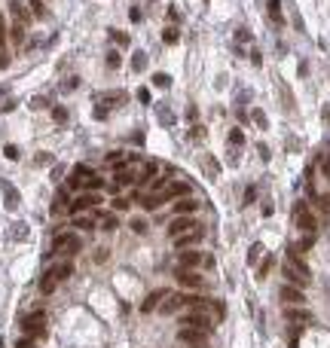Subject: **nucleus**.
I'll use <instances>...</instances> for the list:
<instances>
[{
  "label": "nucleus",
  "instance_id": "nucleus-19",
  "mask_svg": "<svg viewBox=\"0 0 330 348\" xmlns=\"http://www.w3.org/2000/svg\"><path fill=\"white\" fill-rule=\"evenodd\" d=\"M159 193L165 195V202L168 199H177V195H190V183H168V187L159 190Z\"/></svg>",
  "mask_w": 330,
  "mask_h": 348
},
{
  "label": "nucleus",
  "instance_id": "nucleus-29",
  "mask_svg": "<svg viewBox=\"0 0 330 348\" xmlns=\"http://www.w3.org/2000/svg\"><path fill=\"white\" fill-rule=\"evenodd\" d=\"M144 64H147L144 52H135V58H132V71H135V74H141V71H144Z\"/></svg>",
  "mask_w": 330,
  "mask_h": 348
},
{
  "label": "nucleus",
  "instance_id": "nucleus-35",
  "mask_svg": "<svg viewBox=\"0 0 330 348\" xmlns=\"http://www.w3.org/2000/svg\"><path fill=\"white\" fill-rule=\"evenodd\" d=\"M162 40H165V43H177V40H180L177 28H165V31H162Z\"/></svg>",
  "mask_w": 330,
  "mask_h": 348
},
{
  "label": "nucleus",
  "instance_id": "nucleus-53",
  "mask_svg": "<svg viewBox=\"0 0 330 348\" xmlns=\"http://www.w3.org/2000/svg\"><path fill=\"white\" fill-rule=\"evenodd\" d=\"M3 345H6V342H3V339H0V348H3Z\"/></svg>",
  "mask_w": 330,
  "mask_h": 348
},
{
  "label": "nucleus",
  "instance_id": "nucleus-13",
  "mask_svg": "<svg viewBox=\"0 0 330 348\" xmlns=\"http://www.w3.org/2000/svg\"><path fill=\"white\" fill-rule=\"evenodd\" d=\"M49 275L55 278V281H67V278L74 275V263H71V260H61V263H55L52 269H49Z\"/></svg>",
  "mask_w": 330,
  "mask_h": 348
},
{
  "label": "nucleus",
  "instance_id": "nucleus-48",
  "mask_svg": "<svg viewBox=\"0 0 330 348\" xmlns=\"http://www.w3.org/2000/svg\"><path fill=\"white\" fill-rule=\"evenodd\" d=\"M113 40H116V43H122V46L129 43V37H126V34H119V31H113Z\"/></svg>",
  "mask_w": 330,
  "mask_h": 348
},
{
  "label": "nucleus",
  "instance_id": "nucleus-49",
  "mask_svg": "<svg viewBox=\"0 0 330 348\" xmlns=\"http://www.w3.org/2000/svg\"><path fill=\"white\" fill-rule=\"evenodd\" d=\"M6 159H19V150L16 147H6Z\"/></svg>",
  "mask_w": 330,
  "mask_h": 348
},
{
  "label": "nucleus",
  "instance_id": "nucleus-33",
  "mask_svg": "<svg viewBox=\"0 0 330 348\" xmlns=\"http://www.w3.org/2000/svg\"><path fill=\"white\" fill-rule=\"evenodd\" d=\"M101 229H116V217H113V214H101Z\"/></svg>",
  "mask_w": 330,
  "mask_h": 348
},
{
  "label": "nucleus",
  "instance_id": "nucleus-5",
  "mask_svg": "<svg viewBox=\"0 0 330 348\" xmlns=\"http://www.w3.org/2000/svg\"><path fill=\"white\" fill-rule=\"evenodd\" d=\"M180 327H196V330L211 333V315H205V311H196V309H193L190 315L180 318Z\"/></svg>",
  "mask_w": 330,
  "mask_h": 348
},
{
  "label": "nucleus",
  "instance_id": "nucleus-43",
  "mask_svg": "<svg viewBox=\"0 0 330 348\" xmlns=\"http://www.w3.org/2000/svg\"><path fill=\"white\" fill-rule=\"evenodd\" d=\"M107 162H110V165H119V162H126V153H110Z\"/></svg>",
  "mask_w": 330,
  "mask_h": 348
},
{
  "label": "nucleus",
  "instance_id": "nucleus-11",
  "mask_svg": "<svg viewBox=\"0 0 330 348\" xmlns=\"http://www.w3.org/2000/svg\"><path fill=\"white\" fill-rule=\"evenodd\" d=\"M177 284H180V287H190V290H199L205 281H202V275L190 272V269H177Z\"/></svg>",
  "mask_w": 330,
  "mask_h": 348
},
{
  "label": "nucleus",
  "instance_id": "nucleus-7",
  "mask_svg": "<svg viewBox=\"0 0 330 348\" xmlns=\"http://www.w3.org/2000/svg\"><path fill=\"white\" fill-rule=\"evenodd\" d=\"M202 235H205V229H202V226H196V229L184 232V235H175L172 241H175V248H177V251H187L190 245H196V241H202Z\"/></svg>",
  "mask_w": 330,
  "mask_h": 348
},
{
  "label": "nucleus",
  "instance_id": "nucleus-28",
  "mask_svg": "<svg viewBox=\"0 0 330 348\" xmlns=\"http://www.w3.org/2000/svg\"><path fill=\"white\" fill-rule=\"evenodd\" d=\"M83 187L95 193V190H101V187H104V180H101V177H95V174H89V177L83 180Z\"/></svg>",
  "mask_w": 330,
  "mask_h": 348
},
{
  "label": "nucleus",
  "instance_id": "nucleus-8",
  "mask_svg": "<svg viewBox=\"0 0 330 348\" xmlns=\"http://www.w3.org/2000/svg\"><path fill=\"white\" fill-rule=\"evenodd\" d=\"M190 229H196V220H190L187 214H177L172 223H168V235H184V232H190Z\"/></svg>",
  "mask_w": 330,
  "mask_h": 348
},
{
  "label": "nucleus",
  "instance_id": "nucleus-24",
  "mask_svg": "<svg viewBox=\"0 0 330 348\" xmlns=\"http://www.w3.org/2000/svg\"><path fill=\"white\" fill-rule=\"evenodd\" d=\"M312 205L318 208V214L330 217V193H324V195H312Z\"/></svg>",
  "mask_w": 330,
  "mask_h": 348
},
{
  "label": "nucleus",
  "instance_id": "nucleus-30",
  "mask_svg": "<svg viewBox=\"0 0 330 348\" xmlns=\"http://www.w3.org/2000/svg\"><path fill=\"white\" fill-rule=\"evenodd\" d=\"M269 16H272V21H275V25H281V9H278V0H269Z\"/></svg>",
  "mask_w": 330,
  "mask_h": 348
},
{
  "label": "nucleus",
  "instance_id": "nucleus-3",
  "mask_svg": "<svg viewBox=\"0 0 330 348\" xmlns=\"http://www.w3.org/2000/svg\"><path fill=\"white\" fill-rule=\"evenodd\" d=\"M46 318H43V311H34V315H28V318H21V336H43L46 333V324H43Z\"/></svg>",
  "mask_w": 330,
  "mask_h": 348
},
{
  "label": "nucleus",
  "instance_id": "nucleus-36",
  "mask_svg": "<svg viewBox=\"0 0 330 348\" xmlns=\"http://www.w3.org/2000/svg\"><path fill=\"white\" fill-rule=\"evenodd\" d=\"M230 144H233V147H242V144H245V135L238 132V129H233V132H230Z\"/></svg>",
  "mask_w": 330,
  "mask_h": 348
},
{
  "label": "nucleus",
  "instance_id": "nucleus-39",
  "mask_svg": "<svg viewBox=\"0 0 330 348\" xmlns=\"http://www.w3.org/2000/svg\"><path fill=\"white\" fill-rule=\"evenodd\" d=\"M129 208V199L126 195H119V199H113V211H126Z\"/></svg>",
  "mask_w": 330,
  "mask_h": 348
},
{
  "label": "nucleus",
  "instance_id": "nucleus-37",
  "mask_svg": "<svg viewBox=\"0 0 330 348\" xmlns=\"http://www.w3.org/2000/svg\"><path fill=\"white\" fill-rule=\"evenodd\" d=\"M28 3H31V13H34V16H43V13H46L43 0H28Z\"/></svg>",
  "mask_w": 330,
  "mask_h": 348
},
{
  "label": "nucleus",
  "instance_id": "nucleus-2",
  "mask_svg": "<svg viewBox=\"0 0 330 348\" xmlns=\"http://www.w3.org/2000/svg\"><path fill=\"white\" fill-rule=\"evenodd\" d=\"M177 342H184L187 348H208V333L196 330V327H180Z\"/></svg>",
  "mask_w": 330,
  "mask_h": 348
},
{
  "label": "nucleus",
  "instance_id": "nucleus-41",
  "mask_svg": "<svg viewBox=\"0 0 330 348\" xmlns=\"http://www.w3.org/2000/svg\"><path fill=\"white\" fill-rule=\"evenodd\" d=\"M52 119H55V122H64V119H67V110H64V107H55V110H52Z\"/></svg>",
  "mask_w": 330,
  "mask_h": 348
},
{
  "label": "nucleus",
  "instance_id": "nucleus-14",
  "mask_svg": "<svg viewBox=\"0 0 330 348\" xmlns=\"http://www.w3.org/2000/svg\"><path fill=\"white\" fill-rule=\"evenodd\" d=\"M132 199H138V202H141V208H147V211H153V208H159V205L165 202V195H162V193H147V195H138V193H135Z\"/></svg>",
  "mask_w": 330,
  "mask_h": 348
},
{
  "label": "nucleus",
  "instance_id": "nucleus-32",
  "mask_svg": "<svg viewBox=\"0 0 330 348\" xmlns=\"http://www.w3.org/2000/svg\"><path fill=\"white\" fill-rule=\"evenodd\" d=\"M64 208H67V190H61V193H58V199H55V205H52V211L58 214V211H64Z\"/></svg>",
  "mask_w": 330,
  "mask_h": 348
},
{
  "label": "nucleus",
  "instance_id": "nucleus-17",
  "mask_svg": "<svg viewBox=\"0 0 330 348\" xmlns=\"http://www.w3.org/2000/svg\"><path fill=\"white\" fill-rule=\"evenodd\" d=\"M9 13H13V21H19V25H25V28H28L31 13L25 9V3H19V0H13V3H9Z\"/></svg>",
  "mask_w": 330,
  "mask_h": 348
},
{
  "label": "nucleus",
  "instance_id": "nucleus-27",
  "mask_svg": "<svg viewBox=\"0 0 330 348\" xmlns=\"http://www.w3.org/2000/svg\"><path fill=\"white\" fill-rule=\"evenodd\" d=\"M55 284H58V281H55V278H52V275L46 272V275H43V281H40V290H43V293H46V296H49V293H52V290H55Z\"/></svg>",
  "mask_w": 330,
  "mask_h": 348
},
{
  "label": "nucleus",
  "instance_id": "nucleus-4",
  "mask_svg": "<svg viewBox=\"0 0 330 348\" xmlns=\"http://www.w3.org/2000/svg\"><path fill=\"white\" fill-rule=\"evenodd\" d=\"M293 220H297V226L309 235V232H315V217L309 214V208H306V202H293Z\"/></svg>",
  "mask_w": 330,
  "mask_h": 348
},
{
  "label": "nucleus",
  "instance_id": "nucleus-20",
  "mask_svg": "<svg viewBox=\"0 0 330 348\" xmlns=\"http://www.w3.org/2000/svg\"><path fill=\"white\" fill-rule=\"evenodd\" d=\"M156 162H144V165H141V171L138 174H135V180H141V183H150V180H156Z\"/></svg>",
  "mask_w": 330,
  "mask_h": 348
},
{
  "label": "nucleus",
  "instance_id": "nucleus-46",
  "mask_svg": "<svg viewBox=\"0 0 330 348\" xmlns=\"http://www.w3.org/2000/svg\"><path fill=\"white\" fill-rule=\"evenodd\" d=\"M260 248H263V245H254V248H251V257H248L251 263H257V260H260Z\"/></svg>",
  "mask_w": 330,
  "mask_h": 348
},
{
  "label": "nucleus",
  "instance_id": "nucleus-52",
  "mask_svg": "<svg viewBox=\"0 0 330 348\" xmlns=\"http://www.w3.org/2000/svg\"><path fill=\"white\" fill-rule=\"evenodd\" d=\"M324 116H327V119H330V107H324Z\"/></svg>",
  "mask_w": 330,
  "mask_h": 348
},
{
  "label": "nucleus",
  "instance_id": "nucleus-25",
  "mask_svg": "<svg viewBox=\"0 0 330 348\" xmlns=\"http://www.w3.org/2000/svg\"><path fill=\"white\" fill-rule=\"evenodd\" d=\"M74 226L83 229V232H92L95 229V220L92 217H83V214H74Z\"/></svg>",
  "mask_w": 330,
  "mask_h": 348
},
{
  "label": "nucleus",
  "instance_id": "nucleus-40",
  "mask_svg": "<svg viewBox=\"0 0 330 348\" xmlns=\"http://www.w3.org/2000/svg\"><path fill=\"white\" fill-rule=\"evenodd\" d=\"M153 83H156L159 89H165L168 83H172V79H168V74H156V77H153Z\"/></svg>",
  "mask_w": 330,
  "mask_h": 348
},
{
  "label": "nucleus",
  "instance_id": "nucleus-16",
  "mask_svg": "<svg viewBox=\"0 0 330 348\" xmlns=\"http://www.w3.org/2000/svg\"><path fill=\"white\" fill-rule=\"evenodd\" d=\"M281 272H284V278H288V284H293V287H306V284L312 281L309 275H303V272H297V269H291V266H284Z\"/></svg>",
  "mask_w": 330,
  "mask_h": 348
},
{
  "label": "nucleus",
  "instance_id": "nucleus-6",
  "mask_svg": "<svg viewBox=\"0 0 330 348\" xmlns=\"http://www.w3.org/2000/svg\"><path fill=\"white\" fill-rule=\"evenodd\" d=\"M196 266H205V257L199 251H177V269H196Z\"/></svg>",
  "mask_w": 330,
  "mask_h": 348
},
{
  "label": "nucleus",
  "instance_id": "nucleus-34",
  "mask_svg": "<svg viewBox=\"0 0 330 348\" xmlns=\"http://www.w3.org/2000/svg\"><path fill=\"white\" fill-rule=\"evenodd\" d=\"M0 52H6V19L0 13Z\"/></svg>",
  "mask_w": 330,
  "mask_h": 348
},
{
  "label": "nucleus",
  "instance_id": "nucleus-47",
  "mask_svg": "<svg viewBox=\"0 0 330 348\" xmlns=\"http://www.w3.org/2000/svg\"><path fill=\"white\" fill-rule=\"evenodd\" d=\"M138 101H144V104L150 101V89H138Z\"/></svg>",
  "mask_w": 330,
  "mask_h": 348
},
{
  "label": "nucleus",
  "instance_id": "nucleus-44",
  "mask_svg": "<svg viewBox=\"0 0 330 348\" xmlns=\"http://www.w3.org/2000/svg\"><path fill=\"white\" fill-rule=\"evenodd\" d=\"M205 168H208L211 177H217V165H214V159H205Z\"/></svg>",
  "mask_w": 330,
  "mask_h": 348
},
{
  "label": "nucleus",
  "instance_id": "nucleus-31",
  "mask_svg": "<svg viewBox=\"0 0 330 348\" xmlns=\"http://www.w3.org/2000/svg\"><path fill=\"white\" fill-rule=\"evenodd\" d=\"M272 263H275V260H272V253H269V257H266L263 263H260V272H257V278H260V281H263V278L269 275V269H272Z\"/></svg>",
  "mask_w": 330,
  "mask_h": 348
},
{
  "label": "nucleus",
  "instance_id": "nucleus-1",
  "mask_svg": "<svg viewBox=\"0 0 330 348\" xmlns=\"http://www.w3.org/2000/svg\"><path fill=\"white\" fill-rule=\"evenodd\" d=\"M83 248V241H79L74 232H58V235L52 238V253H77Z\"/></svg>",
  "mask_w": 330,
  "mask_h": 348
},
{
  "label": "nucleus",
  "instance_id": "nucleus-10",
  "mask_svg": "<svg viewBox=\"0 0 330 348\" xmlns=\"http://www.w3.org/2000/svg\"><path fill=\"white\" fill-rule=\"evenodd\" d=\"M281 303H284V306H303V303H306V296H303V287L284 284V287H281Z\"/></svg>",
  "mask_w": 330,
  "mask_h": 348
},
{
  "label": "nucleus",
  "instance_id": "nucleus-51",
  "mask_svg": "<svg viewBox=\"0 0 330 348\" xmlns=\"http://www.w3.org/2000/svg\"><path fill=\"white\" fill-rule=\"evenodd\" d=\"M324 174H327V180H330V156H327V162H324Z\"/></svg>",
  "mask_w": 330,
  "mask_h": 348
},
{
  "label": "nucleus",
  "instance_id": "nucleus-21",
  "mask_svg": "<svg viewBox=\"0 0 330 348\" xmlns=\"http://www.w3.org/2000/svg\"><path fill=\"white\" fill-rule=\"evenodd\" d=\"M284 266H291V269H297V272H303V275H309V266L303 263V257L300 253H293L291 248H288V260H284ZM312 278V275H309Z\"/></svg>",
  "mask_w": 330,
  "mask_h": 348
},
{
  "label": "nucleus",
  "instance_id": "nucleus-22",
  "mask_svg": "<svg viewBox=\"0 0 330 348\" xmlns=\"http://www.w3.org/2000/svg\"><path fill=\"white\" fill-rule=\"evenodd\" d=\"M284 318H288L291 324H293V321L303 324V321H309V311H306L303 306H288V309H284Z\"/></svg>",
  "mask_w": 330,
  "mask_h": 348
},
{
  "label": "nucleus",
  "instance_id": "nucleus-15",
  "mask_svg": "<svg viewBox=\"0 0 330 348\" xmlns=\"http://www.w3.org/2000/svg\"><path fill=\"white\" fill-rule=\"evenodd\" d=\"M180 306H184V293H165V299L159 303V309H162L165 315H172V311H177Z\"/></svg>",
  "mask_w": 330,
  "mask_h": 348
},
{
  "label": "nucleus",
  "instance_id": "nucleus-38",
  "mask_svg": "<svg viewBox=\"0 0 330 348\" xmlns=\"http://www.w3.org/2000/svg\"><path fill=\"white\" fill-rule=\"evenodd\" d=\"M132 232H138V235H144V232H147V220H132Z\"/></svg>",
  "mask_w": 330,
  "mask_h": 348
},
{
  "label": "nucleus",
  "instance_id": "nucleus-45",
  "mask_svg": "<svg viewBox=\"0 0 330 348\" xmlns=\"http://www.w3.org/2000/svg\"><path fill=\"white\" fill-rule=\"evenodd\" d=\"M107 67H119V55H116V52L107 55Z\"/></svg>",
  "mask_w": 330,
  "mask_h": 348
},
{
  "label": "nucleus",
  "instance_id": "nucleus-42",
  "mask_svg": "<svg viewBox=\"0 0 330 348\" xmlns=\"http://www.w3.org/2000/svg\"><path fill=\"white\" fill-rule=\"evenodd\" d=\"M251 116H254V122L260 125V129H266V116H263V110H254Z\"/></svg>",
  "mask_w": 330,
  "mask_h": 348
},
{
  "label": "nucleus",
  "instance_id": "nucleus-50",
  "mask_svg": "<svg viewBox=\"0 0 330 348\" xmlns=\"http://www.w3.org/2000/svg\"><path fill=\"white\" fill-rule=\"evenodd\" d=\"M6 64H9V55H6V52H0V67H6Z\"/></svg>",
  "mask_w": 330,
  "mask_h": 348
},
{
  "label": "nucleus",
  "instance_id": "nucleus-9",
  "mask_svg": "<svg viewBox=\"0 0 330 348\" xmlns=\"http://www.w3.org/2000/svg\"><path fill=\"white\" fill-rule=\"evenodd\" d=\"M98 202H101V195L89 190V193H83V195H79V199H74V205H71V214H83L86 208H95Z\"/></svg>",
  "mask_w": 330,
  "mask_h": 348
},
{
  "label": "nucleus",
  "instance_id": "nucleus-23",
  "mask_svg": "<svg viewBox=\"0 0 330 348\" xmlns=\"http://www.w3.org/2000/svg\"><path fill=\"white\" fill-rule=\"evenodd\" d=\"M196 208H199V202L196 199H190V195H184V199H180V202H175V217L177 214H193V211H196Z\"/></svg>",
  "mask_w": 330,
  "mask_h": 348
},
{
  "label": "nucleus",
  "instance_id": "nucleus-26",
  "mask_svg": "<svg viewBox=\"0 0 330 348\" xmlns=\"http://www.w3.org/2000/svg\"><path fill=\"white\" fill-rule=\"evenodd\" d=\"M9 34H13V43L21 46L25 43V25H19V21H13V28H9Z\"/></svg>",
  "mask_w": 330,
  "mask_h": 348
},
{
  "label": "nucleus",
  "instance_id": "nucleus-18",
  "mask_svg": "<svg viewBox=\"0 0 330 348\" xmlns=\"http://www.w3.org/2000/svg\"><path fill=\"white\" fill-rule=\"evenodd\" d=\"M165 293H168V290H153V293H150V296H147L144 303H141V311H144V315H150V311H153V309H156V306L165 299Z\"/></svg>",
  "mask_w": 330,
  "mask_h": 348
},
{
  "label": "nucleus",
  "instance_id": "nucleus-12",
  "mask_svg": "<svg viewBox=\"0 0 330 348\" xmlns=\"http://www.w3.org/2000/svg\"><path fill=\"white\" fill-rule=\"evenodd\" d=\"M132 183H135V174L129 171V165H126V162H122V165H119L116 171H113V187H116V190H122V187H132Z\"/></svg>",
  "mask_w": 330,
  "mask_h": 348
}]
</instances>
